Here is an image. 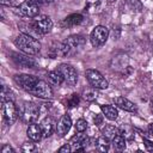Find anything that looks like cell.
<instances>
[{
    "label": "cell",
    "mask_w": 153,
    "mask_h": 153,
    "mask_svg": "<svg viewBox=\"0 0 153 153\" xmlns=\"http://www.w3.org/2000/svg\"><path fill=\"white\" fill-rule=\"evenodd\" d=\"M41 128H42V131H43V136L48 137L54 133V130L56 129V126H55L54 120L51 117L47 116L41 121Z\"/></svg>",
    "instance_id": "obj_16"
},
{
    "label": "cell",
    "mask_w": 153,
    "mask_h": 153,
    "mask_svg": "<svg viewBox=\"0 0 153 153\" xmlns=\"http://www.w3.org/2000/svg\"><path fill=\"white\" fill-rule=\"evenodd\" d=\"M96 98V94L93 92H88V93H85V99L87 100H93Z\"/></svg>",
    "instance_id": "obj_31"
},
{
    "label": "cell",
    "mask_w": 153,
    "mask_h": 153,
    "mask_svg": "<svg viewBox=\"0 0 153 153\" xmlns=\"http://www.w3.org/2000/svg\"><path fill=\"white\" fill-rule=\"evenodd\" d=\"M31 1H33V2H36V4H38V5L43 2V0H31Z\"/></svg>",
    "instance_id": "obj_33"
},
{
    "label": "cell",
    "mask_w": 153,
    "mask_h": 153,
    "mask_svg": "<svg viewBox=\"0 0 153 153\" xmlns=\"http://www.w3.org/2000/svg\"><path fill=\"white\" fill-rule=\"evenodd\" d=\"M148 131L151 135H153V123H149L148 124Z\"/></svg>",
    "instance_id": "obj_32"
},
{
    "label": "cell",
    "mask_w": 153,
    "mask_h": 153,
    "mask_svg": "<svg viewBox=\"0 0 153 153\" xmlns=\"http://www.w3.org/2000/svg\"><path fill=\"white\" fill-rule=\"evenodd\" d=\"M94 124L96 126H99V124H102V122H103V115H96V117H94Z\"/></svg>",
    "instance_id": "obj_30"
},
{
    "label": "cell",
    "mask_w": 153,
    "mask_h": 153,
    "mask_svg": "<svg viewBox=\"0 0 153 153\" xmlns=\"http://www.w3.org/2000/svg\"><path fill=\"white\" fill-rule=\"evenodd\" d=\"M94 145H96V147H97L98 151H100V152H108L109 151V147H110V140L102 135V136H99V137L96 139Z\"/></svg>",
    "instance_id": "obj_22"
},
{
    "label": "cell",
    "mask_w": 153,
    "mask_h": 153,
    "mask_svg": "<svg viewBox=\"0 0 153 153\" xmlns=\"http://www.w3.org/2000/svg\"><path fill=\"white\" fill-rule=\"evenodd\" d=\"M143 143H145V147L148 152H153V142L147 140V139H143Z\"/></svg>",
    "instance_id": "obj_28"
},
{
    "label": "cell",
    "mask_w": 153,
    "mask_h": 153,
    "mask_svg": "<svg viewBox=\"0 0 153 153\" xmlns=\"http://www.w3.org/2000/svg\"><path fill=\"white\" fill-rule=\"evenodd\" d=\"M57 69L62 74L66 84H68L69 86H74L76 84V81H78V73H76V71H75V68L73 66L67 65V63H61Z\"/></svg>",
    "instance_id": "obj_7"
},
{
    "label": "cell",
    "mask_w": 153,
    "mask_h": 153,
    "mask_svg": "<svg viewBox=\"0 0 153 153\" xmlns=\"http://www.w3.org/2000/svg\"><path fill=\"white\" fill-rule=\"evenodd\" d=\"M118 133H120V130H118L115 126H112V124H105V126L102 128V135L105 136V137L109 139V140H112Z\"/></svg>",
    "instance_id": "obj_21"
},
{
    "label": "cell",
    "mask_w": 153,
    "mask_h": 153,
    "mask_svg": "<svg viewBox=\"0 0 153 153\" xmlns=\"http://www.w3.org/2000/svg\"><path fill=\"white\" fill-rule=\"evenodd\" d=\"M100 109H102L103 115H104L108 120H110V121H114V120H116V118L118 117V111H117V109H116L115 106H112V105H109V104L102 105Z\"/></svg>",
    "instance_id": "obj_20"
},
{
    "label": "cell",
    "mask_w": 153,
    "mask_h": 153,
    "mask_svg": "<svg viewBox=\"0 0 153 153\" xmlns=\"http://www.w3.org/2000/svg\"><path fill=\"white\" fill-rule=\"evenodd\" d=\"M26 134L31 141H39L43 137V131H42L41 124H37L35 122L30 123V126L26 129Z\"/></svg>",
    "instance_id": "obj_15"
},
{
    "label": "cell",
    "mask_w": 153,
    "mask_h": 153,
    "mask_svg": "<svg viewBox=\"0 0 153 153\" xmlns=\"http://www.w3.org/2000/svg\"><path fill=\"white\" fill-rule=\"evenodd\" d=\"M84 17L79 13H73V14H69L67 16L62 22H61V25L63 27H72V26H75V25H79L81 22H82Z\"/></svg>",
    "instance_id": "obj_17"
},
{
    "label": "cell",
    "mask_w": 153,
    "mask_h": 153,
    "mask_svg": "<svg viewBox=\"0 0 153 153\" xmlns=\"http://www.w3.org/2000/svg\"><path fill=\"white\" fill-rule=\"evenodd\" d=\"M71 127H72V118L68 114H65V115H62V117L60 118V121L56 124V133L60 136H65L69 131Z\"/></svg>",
    "instance_id": "obj_13"
},
{
    "label": "cell",
    "mask_w": 153,
    "mask_h": 153,
    "mask_svg": "<svg viewBox=\"0 0 153 153\" xmlns=\"http://www.w3.org/2000/svg\"><path fill=\"white\" fill-rule=\"evenodd\" d=\"M79 102H80V98H79V96L78 94H72V98L68 100V106H76L78 104H79Z\"/></svg>",
    "instance_id": "obj_26"
},
{
    "label": "cell",
    "mask_w": 153,
    "mask_h": 153,
    "mask_svg": "<svg viewBox=\"0 0 153 153\" xmlns=\"http://www.w3.org/2000/svg\"><path fill=\"white\" fill-rule=\"evenodd\" d=\"M39 79L35 75H31V74H17L14 75V81L17 82V85H19L23 90L30 92L33 86L37 84Z\"/></svg>",
    "instance_id": "obj_8"
},
{
    "label": "cell",
    "mask_w": 153,
    "mask_h": 153,
    "mask_svg": "<svg viewBox=\"0 0 153 153\" xmlns=\"http://www.w3.org/2000/svg\"><path fill=\"white\" fill-rule=\"evenodd\" d=\"M72 151H73V148H72V145L71 143H66V145H63L62 147L59 148V152L60 153H69Z\"/></svg>",
    "instance_id": "obj_27"
},
{
    "label": "cell",
    "mask_w": 153,
    "mask_h": 153,
    "mask_svg": "<svg viewBox=\"0 0 153 153\" xmlns=\"http://www.w3.org/2000/svg\"><path fill=\"white\" fill-rule=\"evenodd\" d=\"M47 78H48V81L49 84L54 85V86H60L62 82H65V79L62 76V74L60 73V71H50L48 72L47 74Z\"/></svg>",
    "instance_id": "obj_19"
},
{
    "label": "cell",
    "mask_w": 153,
    "mask_h": 153,
    "mask_svg": "<svg viewBox=\"0 0 153 153\" xmlns=\"http://www.w3.org/2000/svg\"><path fill=\"white\" fill-rule=\"evenodd\" d=\"M108 37H109V29L103 25H98L92 30L90 35V41L94 48H98L106 42Z\"/></svg>",
    "instance_id": "obj_5"
},
{
    "label": "cell",
    "mask_w": 153,
    "mask_h": 153,
    "mask_svg": "<svg viewBox=\"0 0 153 153\" xmlns=\"http://www.w3.org/2000/svg\"><path fill=\"white\" fill-rule=\"evenodd\" d=\"M22 151L25 152V153H31V152L36 151V146H35V143H32V142H25V143H23V146H22Z\"/></svg>",
    "instance_id": "obj_25"
},
{
    "label": "cell",
    "mask_w": 153,
    "mask_h": 153,
    "mask_svg": "<svg viewBox=\"0 0 153 153\" xmlns=\"http://www.w3.org/2000/svg\"><path fill=\"white\" fill-rule=\"evenodd\" d=\"M85 75H86L87 81L90 82V85L93 88H98V90L108 88V86H109L108 80L97 69H86Z\"/></svg>",
    "instance_id": "obj_3"
},
{
    "label": "cell",
    "mask_w": 153,
    "mask_h": 153,
    "mask_svg": "<svg viewBox=\"0 0 153 153\" xmlns=\"http://www.w3.org/2000/svg\"><path fill=\"white\" fill-rule=\"evenodd\" d=\"M86 129H87V122H86V120L79 118L76 121V123H75V130L79 133V131H85Z\"/></svg>",
    "instance_id": "obj_24"
},
{
    "label": "cell",
    "mask_w": 153,
    "mask_h": 153,
    "mask_svg": "<svg viewBox=\"0 0 153 153\" xmlns=\"http://www.w3.org/2000/svg\"><path fill=\"white\" fill-rule=\"evenodd\" d=\"M39 114V105L31 102H24L19 109V117L25 123H33L38 118Z\"/></svg>",
    "instance_id": "obj_2"
},
{
    "label": "cell",
    "mask_w": 153,
    "mask_h": 153,
    "mask_svg": "<svg viewBox=\"0 0 153 153\" xmlns=\"http://www.w3.org/2000/svg\"><path fill=\"white\" fill-rule=\"evenodd\" d=\"M65 42L69 45L71 49H78V48H80L85 44V38L81 35H72Z\"/></svg>",
    "instance_id": "obj_18"
},
{
    "label": "cell",
    "mask_w": 153,
    "mask_h": 153,
    "mask_svg": "<svg viewBox=\"0 0 153 153\" xmlns=\"http://www.w3.org/2000/svg\"><path fill=\"white\" fill-rule=\"evenodd\" d=\"M12 60L18 67H22V68H35L37 66L36 61L32 57H30L27 54L22 55V54L14 53V54H12Z\"/></svg>",
    "instance_id": "obj_11"
},
{
    "label": "cell",
    "mask_w": 153,
    "mask_h": 153,
    "mask_svg": "<svg viewBox=\"0 0 153 153\" xmlns=\"http://www.w3.org/2000/svg\"><path fill=\"white\" fill-rule=\"evenodd\" d=\"M152 51H153V43H152Z\"/></svg>",
    "instance_id": "obj_35"
},
{
    "label": "cell",
    "mask_w": 153,
    "mask_h": 153,
    "mask_svg": "<svg viewBox=\"0 0 153 153\" xmlns=\"http://www.w3.org/2000/svg\"><path fill=\"white\" fill-rule=\"evenodd\" d=\"M1 153H14V149L10 145H5L1 148Z\"/></svg>",
    "instance_id": "obj_29"
},
{
    "label": "cell",
    "mask_w": 153,
    "mask_h": 153,
    "mask_svg": "<svg viewBox=\"0 0 153 153\" xmlns=\"http://www.w3.org/2000/svg\"><path fill=\"white\" fill-rule=\"evenodd\" d=\"M33 23H35V25H36V27L41 35H47L53 29V20L48 16H38L33 20Z\"/></svg>",
    "instance_id": "obj_10"
},
{
    "label": "cell",
    "mask_w": 153,
    "mask_h": 153,
    "mask_svg": "<svg viewBox=\"0 0 153 153\" xmlns=\"http://www.w3.org/2000/svg\"><path fill=\"white\" fill-rule=\"evenodd\" d=\"M111 141H112V146H114L115 149H117V151H123V149L126 148V137H124L123 134L118 133Z\"/></svg>",
    "instance_id": "obj_23"
},
{
    "label": "cell",
    "mask_w": 153,
    "mask_h": 153,
    "mask_svg": "<svg viewBox=\"0 0 153 153\" xmlns=\"http://www.w3.org/2000/svg\"><path fill=\"white\" fill-rule=\"evenodd\" d=\"M19 11L23 16H25L27 18H35L39 13V7H38V4H36L31 0H26L20 4Z\"/></svg>",
    "instance_id": "obj_9"
},
{
    "label": "cell",
    "mask_w": 153,
    "mask_h": 153,
    "mask_svg": "<svg viewBox=\"0 0 153 153\" xmlns=\"http://www.w3.org/2000/svg\"><path fill=\"white\" fill-rule=\"evenodd\" d=\"M31 94H33L35 97L42 98V99H48L53 97V88L50 86V84H48L44 80H38L37 84L33 86V88L30 91Z\"/></svg>",
    "instance_id": "obj_6"
},
{
    "label": "cell",
    "mask_w": 153,
    "mask_h": 153,
    "mask_svg": "<svg viewBox=\"0 0 153 153\" xmlns=\"http://www.w3.org/2000/svg\"><path fill=\"white\" fill-rule=\"evenodd\" d=\"M14 45L20 51H23L24 54H27V55H36L41 50L39 41L36 37L27 35V33H22L19 36H17L14 39Z\"/></svg>",
    "instance_id": "obj_1"
},
{
    "label": "cell",
    "mask_w": 153,
    "mask_h": 153,
    "mask_svg": "<svg viewBox=\"0 0 153 153\" xmlns=\"http://www.w3.org/2000/svg\"><path fill=\"white\" fill-rule=\"evenodd\" d=\"M151 111L153 112V97H152V99H151Z\"/></svg>",
    "instance_id": "obj_34"
},
{
    "label": "cell",
    "mask_w": 153,
    "mask_h": 153,
    "mask_svg": "<svg viewBox=\"0 0 153 153\" xmlns=\"http://www.w3.org/2000/svg\"><path fill=\"white\" fill-rule=\"evenodd\" d=\"M2 112H4V120L8 126H12L19 116V109L17 108V105L13 103L12 99L5 100L2 103Z\"/></svg>",
    "instance_id": "obj_4"
},
{
    "label": "cell",
    "mask_w": 153,
    "mask_h": 153,
    "mask_svg": "<svg viewBox=\"0 0 153 153\" xmlns=\"http://www.w3.org/2000/svg\"><path fill=\"white\" fill-rule=\"evenodd\" d=\"M114 103L117 108H120L124 111H128V112H135L136 111V105L133 102H130L129 99L124 98V97L120 96V97L114 98Z\"/></svg>",
    "instance_id": "obj_14"
},
{
    "label": "cell",
    "mask_w": 153,
    "mask_h": 153,
    "mask_svg": "<svg viewBox=\"0 0 153 153\" xmlns=\"http://www.w3.org/2000/svg\"><path fill=\"white\" fill-rule=\"evenodd\" d=\"M87 143H88V137L86 134H84V131H79V134H75L71 139V145L74 146L73 151H76V152L85 151Z\"/></svg>",
    "instance_id": "obj_12"
}]
</instances>
